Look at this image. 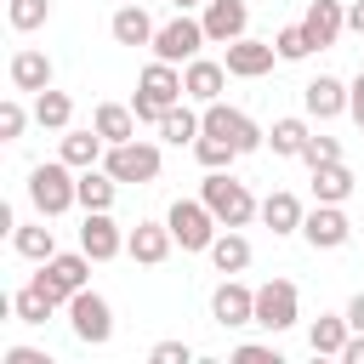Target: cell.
Segmentation results:
<instances>
[{
	"mask_svg": "<svg viewBox=\"0 0 364 364\" xmlns=\"http://www.w3.org/2000/svg\"><path fill=\"white\" fill-rule=\"evenodd\" d=\"M182 97H188V91H182V68L154 57V63L142 68V80H136L131 114H136L142 125H159V119H165V108H171V102H182Z\"/></svg>",
	"mask_w": 364,
	"mask_h": 364,
	"instance_id": "cell-1",
	"label": "cell"
},
{
	"mask_svg": "<svg viewBox=\"0 0 364 364\" xmlns=\"http://www.w3.org/2000/svg\"><path fill=\"white\" fill-rule=\"evenodd\" d=\"M28 205H34L40 216H63L68 205H80V176H74V165H68V159L34 165V171H28Z\"/></svg>",
	"mask_w": 364,
	"mask_h": 364,
	"instance_id": "cell-2",
	"label": "cell"
},
{
	"mask_svg": "<svg viewBox=\"0 0 364 364\" xmlns=\"http://www.w3.org/2000/svg\"><path fill=\"white\" fill-rule=\"evenodd\" d=\"M199 199L216 210V222H222V228H250V216H262V205L250 199V188H245V182H233L228 171H205Z\"/></svg>",
	"mask_w": 364,
	"mask_h": 364,
	"instance_id": "cell-3",
	"label": "cell"
},
{
	"mask_svg": "<svg viewBox=\"0 0 364 364\" xmlns=\"http://www.w3.org/2000/svg\"><path fill=\"white\" fill-rule=\"evenodd\" d=\"M68 330H74V341H85V347H108V341H114V307H108V296L74 290V296H68Z\"/></svg>",
	"mask_w": 364,
	"mask_h": 364,
	"instance_id": "cell-4",
	"label": "cell"
},
{
	"mask_svg": "<svg viewBox=\"0 0 364 364\" xmlns=\"http://www.w3.org/2000/svg\"><path fill=\"white\" fill-rule=\"evenodd\" d=\"M85 279H91V256H85V250H57V256L40 262V273H34V284H40L57 307H68V296L85 290Z\"/></svg>",
	"mask_w": 364,
	"mask_h": 364,
	"instance_id": "cell-5",
	"label": "cell"
},
{
	"mask_svg": "<svg viewBox=\"0 0 364 364\" xmlns=\"http://www.w3.org/2000/svg\"><path fill=\"white\" fill-rule=\"evenodd\" d=\"M205 40H210V34H205V23L182 11V17L159 23V34H154V57H159V63H176V68H182V63H193V57H199V46H205Z\"/></svg>",
	"mask_w": 364,
	"mask_h": 364,
	"instance_id": "cell-6",
	"label": "cell"
},
{
	"mask_svg": "<svg viewBox=\"0 0 364 364\" xmlns=\"http://www.w3.org/2000/svg\"><path fill=\"white\" fill-rule=\"evenodd\" d=\"M205 131H210V136H228L239 154H256V148H267V131H262L250 114L228 108L222 97H216V102H205Z\"/></svg>",
	"mask_w": 364,
	"mask_h": 364,
	"instance_id": "cell-7",
	"label": "cell"
},
{
	"mask_svg": "<svg viewBox=\"0 0 364 364\" xmlns=\"http://www.w3.org/2000/svg\"><path fill=\"white\" fill-rule=\"evenodd\" d=\"M165 222H171V233H176L182 250H210V239H216V228H222L205 199H176Z\"/></svg>",
	"mask_w": 364,
	"mask_h": 364,
	"instance_id": "cell-8",
	"label": "cell"
},
{
	"mask_svg": "<svg viewBox=\"0 0 364 364\" xmlns=\"http://www.w3.org/2000/svg\"><path fill=\"white\" fill-rule=\"evenodd\" d=\"M296 318H301V296H296L290 279H267V284H256V324H262L267 336L290 330Z\"/></svg>",
	"mask_w": 364,
	"mask_h": 364,
	"instance_id": "cell-9",
	"label": "cell"
},
{
	"mask_svg": "<svg viewBox=\"0 0 364 364\" xmlns=\"http://www.w3.org/2000/svg\"><path fill=\"white\" fill-rule=\"evenodd\" d=\"M102 171L114 176V182H154L159 176V148L154 142H114L108 154H102Z\"/></svg>",
	"mask_w": 364,
	"mask_h": 364,
	"instance_id": "cell-10",
	"label": "cell"
},
{
	"mask_svg": "<svg viewBox=\"0 0 364 364\" xmlns=\"http://www.w3.org/2000/svg\"><path fill=\"white\" fill-rule=\"evenodd\" d=\"M210 318L222 324V330H245V324H256V290L250 284H239L233 273L210 290Z\"/></svg>",
	"mask_w": 364,
	"mask_h": 364,
	"instance_id": "cell-11",
	"label": "cell"
},
{
	"mask_svg": "<svg viewBox=\"0 0 364 364\" xmlns=\"http://www.w3.org/2000/svg\"><path fill=\"white\" fill-rule=\"evenodd\" d=\"M301 239H307L313 250H341V245L353 239V222H347L341 205H318V199H313V210L301 216Z\"/></svg>",
	"mask_w": 364,
	"mask_h": 364,
	"instance_id": "cell-12",
	"label": "cell"
},
{
	"mask_svg": "<svg viewBox=\"0 0 364 364\" xmlns=\"http://www.w3.org/2000/svg\"><path fill=\"white\" fill-rule=\"evenodd\" d=\"M222 63H228L233 80H262V74L279 63V46H273V40H250V34H239V40L222 51Z\"/></svg>",
	"mask_w": 364,
	"mask_h": 364,
	"instance_id": "cell-13",
	"label": "cell"
},
{
	"mask_svg": "<svg viewBox=\"0 0 364 364\" xmlns=\"http://www.w3.org/2000/svg\"><path fill=\"white\" fill-rule=\"evenodd\" d=\"M80 250H85L91 262H114V256L125 250V233H119V222H114L108 210H85V228H80Z\"/></svg>",
	"mask_w": 364,
	"mask_h": 364,
	"instance_id": "cell-14",
	"label": "cell"
},
{
	"mask_svg": "<svg viewBox=\"0 0 364 364\" xmlns=\"http://www.w3.org/2000/svg\"><path fill=\"white\" fill-rule=\"evenodd\" d=\"M171 245H176L171 222H136V228L125 233V256L142 262V267H159V262L171 256Z\"/></svg>",
	"mask_w": 364,
	"mask_h": 364,
	"instance_id": "cell-15",
	"label": "cell"
},
{
	"mask_svg": "<svg viewBox=\"0 0 364 364\" xmlns=\"http://www.w3.org/2000/svg\"><path fill=\"white\" fill-rule=\"evenodd\" d=\"M205 34H210V46H233L245 28H250V6L245 0H205Z\"/></svg>",
	"mask_w": 364,
	"mask_h": 364,
	"instance_id": "cell-16",
	"label": "cell"
},
{
	"mask_svg": "<svg viewBox=\"0 0 364 364\" xmlns=\"http://www.w3.org/2000/svg\"><path fill=\"white\" fill-rule=\"evenodd\" d=\"M222 85H228V63H216V57H193V63H182V91H188V102H216L222 97Z\"/></svg>",
	"mask_w": 364,
	"mask_h": 364,
	"instance_id": "cell-17",
	"label": "cell"
},
{
	"mask_svg": "<svg viewBox=\"0 0 364 364\" xmlns=\"http://www.w3.org/2000/svg\"><path fill=\"white\" fill-rule=\"evenodd\" d=\"M108 34H114V46H154V17L142 11V0H125L114 17H108Z\"/></svg>",
	"mask_w": 364,
	"mask_h": 364,
	"instance_id": "cell-18",
	"label": "cell"
},
{
	"mask_svg": "<svg viewBox=\"0 0 364 364\" xmlns=\"http://www.w3.org/2000/svg\"><path fill=\"white\" fill-rule=\"evenodd\" d=\"M301 108H307L313 119H336V114H347V85H341L336 74H318V80L301 85Z\"/></svg>",
	"mask_w": 364,
	"mask_h": 364,
	"instance_id": "cell-19",
	"label": "cell"
},
{
	"mask_svg": "<svg viewBox=\"0 0 364 364\" xmlns=\"http://www.w3.org/2000/svg\"><path fill=\"white\" fill-rule=\"evenodd\" d=\"M301 28H307V34H313V46L324 51V46H336V40H341V28H347V6H341V0H307Z\"/></svg>",
	"mask_w": 364,
	"mask_h": 364,
	"instance_id": "cell-20",
	"label": "cell"
},
{
	"mask_svg": "<svg viewBox=\"0 0 364 364\" xmlns=\"http://www.w3.org/2000/svg\"><path fill=\"white\" fill-rule=\"evenodd\" d=\"M347 336H353V324H347V313H318V318L307 324V347H313L318 358H341V347H347Z\"/></svg>",
	"mask_w": 364,
	"mask_h": 364,
	"instance_id": "cell-21",
	"label": "cell"
},
{
	"mask_svg": "<svg viewBox=\"0 0 364 364\" xmlns=\"http://www.w3.org/2000/svg\"><path fill=\"white\" fill-rule=\"evenodd\" d=\"M301 199L296 193H284V188H273L267 199H262V222L273 228V239H284V233H301Z\"/></svg>",
	"mask_w": 364,
	"mask_h": 364,
	"instance_id": "cell-22",
	"label": "cell"
},
{
	"mask_svg": "<svg viewBox=\"0 0 364 364\" xmlns=\"http://www.w3.org/2000/svg\"><path fill=\"white\" fill-rule=\"evenodd\" d=\"M6 74H11V85H17V91H46V85H51V57H46V51H34V46H23V51L11 57V68H6Z\"/></svg>",
	"mask_w": 364,
	"mask_h": 364,
	"instance_id": "cell-23",
	"label": "cell"
},
{
	"mask_svg": "<svg viewBox=\"0 0 364 364\" xmlns=\"http://www.w3.org/2000/svg\"><path fill=\"white\" fill-rule=\"evenodd\" d=\"M91 125L102 131V142L114 148V142H131L136 136V114H131V102H97V114H91Z\"/></svg>",
	"mask_w": 364,
	"mask_h": 364,
	"instance_id": "cell-24",
	"label": "cell"
},
{
	"mask_svg": "<svg viewBox=\"0 0 364 364\" xmlns=\"http://www.w3.org/2000/svg\"><path fill=\"white\" fill-rule=\"evenodd\" d=\"M11 250H17L23 262H51V256H57V233L46 228V216L28 222V228L17 222V228H11Z\"/></svg>",
	"mask_w": 364,
	"mask_h": 364,
	"instance_id": "cell-25",
	"label": "cell"
},
{
	"mask_svg": "<svg viewBox=\"0 0 364 364\" xmlns=\"http://www.w3.org/2000/svg\"><path fill=\"white\" fill-rule=\"evenodd\" d=\"M205 256H210V267H216V273H245V267H250V239H245L239 228H228V233H216V239H210V250H205Z\"/></svg>",
	"mask_w": 364,
	"mask_h": 364,
	"instance_id": "cell-26",
	"label": "cell"
},
{
	"mask_svg": "<svg viewBox=\"0 0 364 364\" xmlns=\"http://www.w3.org/2000/svg\"><path fill=\"white\" fill-rule=\"evenodd\" d=\"M108 154V142H102V131L91 125V131H63V148H57V159H68L74 171H85V165H97Z\"/></svg>",
	"mask_w": 364,
	"mask_h": 364,
	"instance_id": "cell-27",
	"label": "cell"
},
{
	"mask_svg": "<svg viewBox=\"0 0 364 364\" xmlns=\"http://www.w3.org/2000/svg\"><path fill=\"white\" fill-rule=\"evenodd\" d=\"M347 193H353V171H347L341 159L313 165V199H318V205H341Z\"/></svg>",
	"mask_w": 364,
	"mask_h": 364,
	"instance_id": "cell-28",
	"label": "cell"
},
{
	"mask_svg": "<svg viewBox=\"0 0 364 364\" xmlns=\"http://www.w3.org/2000/svg\"><path fill=\"white\" fill-rule=\"evenodd\" d=\"M114 199H119V182H114L102 165H85V171H80V205H85V210H114Z\"/></svg>",
	"mask_w": 364,
	"mask_h": 364,
	"instance_id": "cell-29",
	"label": "cell"
},
{
	"mask_svg": "<svg viewBox=\"0 0 364 364\" xmlns=\"http://www.w3.org/2000/svg\"><path fill=\"white\" fill-rule=\"evenodd\" d=\"M307 119H296V114H284V119H273V131H267V148L279 154V159H301V148H307Z\"/></svg>",
	"mask_w": 364,
	"mask_h": 364,
	"instance_id": "cell-30",
	"label": "cell"
},
{
	"mask_svg": "<svg viewBox=\"0 0 364 364\" xmlns=\"http://www.w3.org/2000/svg\"><path fill=\"white\" fill-rule=\"evenodd\" d=\"M34 119L46 125V131H68V119H74V97L68 91H34Z\"/></svg>",
	"mask_w": 364,
	"mask_h": 364,
	"instance_id": "cell-31",
	"label": "cell"
},
{
	"mask_svg": "<svg viewBox=\"0 0 364 364\" xmlns=\"http://www.w3.org/2000/svg\"><path fill=\"white\" fill-rule=\"evenodd\" d=\"M199 131H205V114H193V108H182V102H171L165 108V119H159V136L165 142H199Z\"/></svg>",
	"mask_w": 364,
	"mask_h": 364,
	"instance_id": "cell-32",
	"label": "cell"
},
{
	"mask_svg": "<svg viewBox=\"0 0 364 364\" xmlns=\"http://www.w3.org/2000/svg\"><path fill=\"white\" fill-rule=\"evenodd\" d=\"M11 313H17V324H46V318L57 313V301H51V296H46V290L28 279V284L11 296Z\"/></svg>",
	"mask_w": 364,
	"mask_h": 364,
	"instance_id": "cell-33",
	"label": "cell"
},
{
	"mask_svg": "<svg viewBox=\"0 0 364 364\" xmlns=\"http://www.w3.org/2000/svg\"><path fill=\"white\" fill-rule=\"evenodd\" d=\"M193 159H199L205 171H228V165L239 159V148H233L228 136H210V131H199V142H193Z\"/></svg>",
	"mask_w": 364,
	"mask_h": 364,
	"instance_id": "cell-34",
	"label": "cell"
},
{
	"mask_svg": "<svg viewBox=\"0 0 364 364\" xmlns=\"http://www.w3.org/2000/svg\"><path fill=\"white\" fill-rule=\"evenodd\" d=\"M46 17H51V0H6V23L17 34H34Z\"/></svg>",
	"mask_w": 364,
	"mask_h": 364,
	"instance_id": "cell-35",
	"label": "cell"
},
{
	"mask_svg": "<svg viewBox=\"0 0 364 364\" xmlns=\"http://www.w3.org/2000/svg\"><path fill=\"white\" fill-rule=\"evenodd\" d=\"M273 46H279V63H301L307 51H318V46H313V34H307L301 23H290V28H279V34H273Z\"/></svg>",
	"mask_w": 364,
	"mask_h": 364,
	"instance_id": "cell-36",
	"label": "cell"
},
{
	"mask_svg": "<svg viewBox=\"0 0 364 364\" xmlns=\"http://www.w3.org/2000/svg\"><path fill=\"white\" fill-rule=\"evenodd\" d=\"M23 125H28V108H23L17 97H6V102H0V136H6V142H17V136H23Z\"/></svg>",
	"mask_w": 364,
	"mask_h": 364,
	"instance_id": "cell-37",
	"label": "cell"
},
{
	"mask_svg": "<svg viewBox=\"0 0 364 364\" xmlns=\"http://www.w3.org/2000/svg\"><path fill=\"white\" fill-rule=\"evenodd\" d=\"M301 159H307V165H330V159H341V142H336V136H307Z\"/></svg>",
	"mask_w": 364,
	"mask_h": 364,
	"instance_id": "cell-38",
	"label": "cell"
},
{
	"mask_svg": "<svg viewBox=\"0 0 364 364\" xmlns=\"http://www.w3.org/2000/svg\"><path fill=\"white\" fill-rule=\"evenodd\" d=\"M148 358H154V364H193V347H188V341H159Z\"/></svg>",
	"mask_w": 364,
	"mask_h": 364,
	"instance_id": "cell-39",
	"label": "cell"
},
{
	"mask_svg": "<svg viewBox=\"0 0 364 364\" xmlns=\"http://www.w3.org/2000/svg\"><path fill=\"white\" fill-rule=\"evenodd\" d=\"M233 364H279V353L262 341H245V347H233Z\"/></svg>",
	"mask_w": 364,
	"mask_h": 364,
	"instance_id": "cell-40",
	"label": "cell"
},
{
	"mask_svg": "<svg viewBox=\"0 0 364 364\" xmlns=\"http://www.w3.org/2000/svg\"><path fill=\"white\" fill-rule=\"evenodd\" d=\"M0 364H51V358H46L40 347H6V353H0Z\"/></svg>",
	"mask_w": 364,
	"mask_h": 364,
	"instance_id": "cell-41",
	"label": "cell"
},
{
	"mask_svg": "<svg viewBox=\"0 0 364 364\" xmlns=\"http://www.w3.org/2000/svg\"><path fill=\"white\" fill-rule=\"evenodd\" d=\"M347 114L364 125V68H358V74H353V85H347Z\"/></svg>",
	"mask_w": 364,
	"mask_h": 364,
	"instance_id": "cell-42",
	"label": "cell"
},
{
	"mask_svg": "<svg viewBox=\"0 0 364 364\" xmlns=\"http://www.w3.org/2000/svg\"><path fill=\"white\" fill-rule=\"evenodd\" d=\"M341 364H364V330H353V336H347V347H341Z\"/></svg>",
	"mask_w": 364,
	"mask_h": 364,
	"instance_id": "cell-43",
	"label": "cell"
},
{
	"mask_svg": "<svg viewBox=\"0 0 364 364\" xmlns=\"http://www.w3.org/2000/svg\"><path fill=\"white\" fill-rule=\"evenodd\" d=\"M347 324H353V330H364V290L347 301Z\"/></svg>",
	"mask_w": 364,
	"mask_h": 364,
	"instance_id": "cell-44",
	"label": "cell"
},
{
	"mask_svg": "<svg viewBox=\"0 0 364 364\" xmlns=\"http://www.w3.org/2000/svg\"><path fill=\"white\" fill-rule=\"evenodd\" d=\"M347 28H353V34H364V0H353V6H347Z\"/></svg>",
	"mask_w": 364,
	"mask_h": 364,
	"instance_id": "cell-45",
	"label": "cell"
},
{
	"mask_svg": "<svg viewBox=\"0 0 364 364\" xmlns=\"http://www.w3.org/2000/svg\"><path fill=\"white\" fill-rule=\"evenodd\" d=\"M171 6H176V11H188V6H199V0H171Z\"/></svg>",
	"mask_w": 364,
	"mask_h": 364,
	"instance_id": "cell-46",
	"label": "cell"
}]
</instances>
